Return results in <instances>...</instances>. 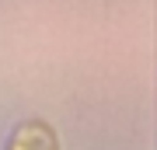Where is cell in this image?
<instances>
[{"instance_id": "1", "label": "cell", "mask_w": 157, "mask_h": 150, "mask_svg": "<svg viewBox=\"0 0 157 150\" xmlns=\"http://www.w3.org/2000/svg\"><path fill=\"white\" fill-rule=\"evenodd\" d=\"M4 150H59V140L49 122L28 119V122H17L11 129V140H7Z\"/></svg>"}]
</instances>
